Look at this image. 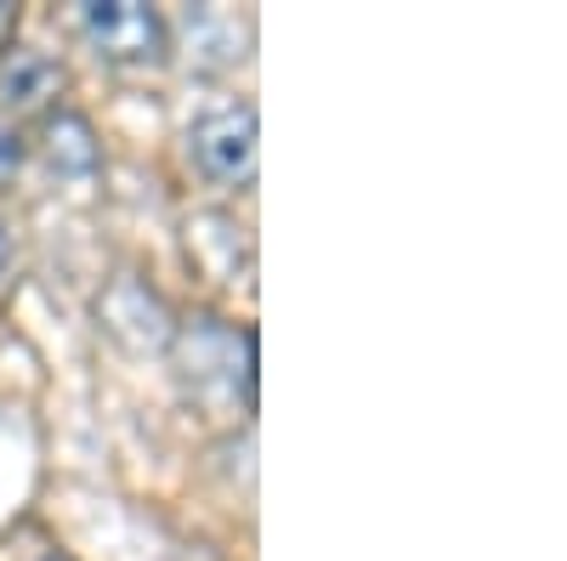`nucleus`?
Masks as SVG:
<instances>
[{
    "label": "nucleus",
    "mask_w": 567,
    "mask_h": 561,
    "mask_svg": "<svg viewBox=\"0 0 567 561\" xmlns=\"http://www.w3.org/2000/svg\"><path fill=\"white\" fill-rule=\"evenodd\" d=\"M45 159H52V170H63V176L97 170V143H91V125H85L80 114H58L52 125H45Z\"/></svg>",
    "instance_id": "obj_5"
},
{
    "label": "nucleus",
    "mask_w": 567,
    "mask_h": 561,
    "mask_svg": "<svg viewBox=\"0 0 567 561\" xmlns=\"http://www.w3.org/2000/svg\"><path fill=\"white\" fill-rule=\"evenodd\" d=\"M12 34H18V7H12V0H0V58L12 52Z\"/></svg>",
    "instance_id": "obj_7"
},
{
    "label": "nucleus",
    "mask_w": 567,
    "mask_h": 561,
    "mask_svg": "<svg viewBox=\"0 0 567 561\" xmlns=\"http://www.w3.org/2000/svg\"><path fill=\"white\" fill-rule=\"evenodd\" d=\"M29 159V143H23V131L12 120H0V181H12Z\"/></svg>",
    "instance_id": "obj_6"
},
{
    "label": "nucleus",
    "mask_w": 567,
    "mask_h": 561,
    "mask_svg": "<svg viewBox=\"0 0 567 561\" xmlns=\"http://www.w3.org/2000/svg\"><path fill=\"white\" fill-rule=\"evenodd\" d=\"M7 256H12V239H7V227H0V267H7Z\"/></svg>",
    "instance_id": "obj_8"
},
{
    "label": "nucleus",
    "mask_w": 567,
    "mask_h": 561,
    "mask_svg": "<svg viewBox=\"0 0 567 561\" xmlns=\"http://www.w3.org/2000/svg\"><path fill=\"white\" fill-rule=\"evenodd\" d=\"M40 561H69V555H58V550H52V555H40Z\"/></svg>",
    "instance_id": "obj_9"
},
{
    "label": "nucleus",
    "mask_w": 567,
    "mask_h": 561,
    "mask_svg": "<svg viewBox=\"0 0 567 561\" xmlns=\"http://www.w3.org/2000/svg\"><path fill=\"white\" fill-rule=\"evenodd\" d=\"M80 34L114 69H165L171 63V29L142 0H85Z\"/></svg>",
    "instance_id": "obj_1"
},
{
    "label": "nucleus",
    "mask_w": 567,
    "mask_h": 561,
    "mask_svg": "<svg viewBox=\"0 0 567 561\" xmlns=\"http://www.w3.org/2000/svg\"><path fill=\"white\" fill-rule=\"evenodd\" d=\"M63 63L34 52V45H12L7 58H0V103L7 108H45L63 91Z\"/></svg>",
    "instance_id": "obj_4"
},
{
    "label": "nucleus",
    "mask_w": 567,
    "mask_h": 561,
    "mask_svg": "<svg viewBox=\"0 0 567 561\" xmlns=\"http://www.w3.org/2000/svg\"><path fill=\"white\" fill-rule=\"evenodd\" d=\"M97 312H103V330L120 335L131 352H148V346L171 341V312L159 307V295L148 284H136V278H120Z\"/></svg>",
    "instance_id": "obj_3"
},
{
    "label": "nucleus",
    "mask_w": 567,
    "mask_h": 561,
    "mask_svg": "<svg viewBox=\"0 0 567 561\" xmlns=\"http://www.w3.org/2000/svg\"><path fill=\"white\" fill-rule=\"evenodd\" d=\"M187 154L210 181H250L261 154V125L250 103H227L187 131Z\"/></svg>",
    "instance_id": "obj_2"
}]
</instances>
